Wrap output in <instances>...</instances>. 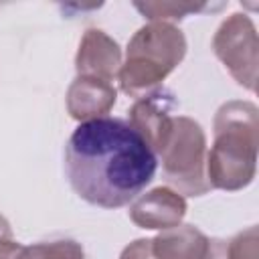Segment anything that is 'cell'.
<instances>
[{
  "mask_svg": "<svg viewBox=\"0 0 259 259\" xmlns=\"http://www.w3.org/2000/svg\"><path fill=\"white\" fill-rule=\"evenodd\" d=\"M121 63V49L107 32L101 28H87L83 32L75 57L77 77H93L111 83L117 79Z\"/></svg>",
  "mask_w": 259,
  "mask_h": 259,
  "instance_id": "cell-7",
  "label": "cell"
},
{
  "mask_svg": "<svg viewBox=\"0 0 259 259\" xmlns=\"http://www.w3.org/2000/svg\"><path fill=\"white\" fill-rule=\"evenodd\" d=\"M212 51L241 87L257 91L259 40L257 28L247 14L235 12L221 22L212 36Z\"/></svg>",
  "mask_w": 259,
  "mask_h": 259,
  "instance_id": "cell-5",
  "label": "cell"
},
{
  "mask_svg": "<svg viewBox=\"0 0 259 259\" xmlns=\"http://www.w3.org/2000/svg\"><path fill=\"white\" fill-rule=\"evenodd\" d=\"M227 259H259V235L255 225L237 233L227 243Z\"/></svg>",
  "mask_w": 259,
  "mask_h": 259,
  "instance_id": "cell-13",
  "label": "cell"
},
{
  "mask_svg": "<svg viewBox=\"0 0 259 259\" xmlns=\"http://www.w3.org/2000/svg\"><path fill=\"white\" fill-rule=\"evenodd\" d=\"M176 107H178V101L172 91L154 89L152 93L138 97L136 103L127 111L130 125L146 140V144L156 156L172 130Z\"/></svg>",
  "mask_w": 259,
  "mask_h": 259,
  "instance_id": "cell-6",
  "label": "cell"
},
{
  "mask_svg": "<svg viewBox=\"0 0 259 259\" xmlns=\"http://www.w3.org/2000/svg\"><path fill=\"white\" fill-rule=\"evenodd\" d=\"M186 38L170 22H148L130 38L125 61L117 73L119 87L130 97H142L160 89V83L182 63Z\"/></svg>",
  "mask_w": 259,
  "mask_h": 259,
  "instance_id": "cell-3",
  "label": "cell"
},
{
  "mask_svg": "<svg viewBox=\"0 0 259 259\" xmlns=\"http://www.w3.org/2000/svg\"><path fill=\"white\" fill-rule=\"evenodd\" d=\"M158 158L121 117H99L75 127L65 146L73 192L99 208H121L154 180Z\"/></svg>",
  "mask_w": 259,
  "mask_h": 259,
  "instance_id": "cell-1",
  "label": "cell"
},
{
  "mask_svg": "<svg viewBox=\"0 0 259 259\" xmlns=\"http://www.w3.org/2000/svg\"><path fill=\"white\" fill-rule=\"evenodd\" d=\"M186 214V198L170 186L152 188L130 204V219L140 229H172Z\"/></svg>",
  "mask_w": 259,
  "mask_h": 259,
  "instance_id": "cell-8",
  "label": "cell"
},
{
  "mask_svg": "<svg viewBox=\"0 0 259 259\" xmlns=\"http://www.w3.org/2000/svg\"><path fill=\"white\" fill-rule=\"evenodd\" d=\"M2 239H12V229H10V223L0 214V241Z\"/></svg>",
  "mask_w": 259,
  "mask_h": 259,
  "instance_id": "cell-17",
  "label": "cell"
},
{
  "mask_svg": "<svg viewBox=\"0 0 259 259\" xmlns=\"http://www.w3.org/2000/svg\"><path fill=\"white\" fill-rule=\"evenodd\" d=\"M259 111L251 101H227L214 115V142L206 150L210 190L235 192L249 186L257 172Z\"/></svg>",
  "mask_w": 259,
  "mask_h": 259,
  "instance_id": "cell-2",
  "label": "cell"
},
{
  "mask_svg": "<svg viewBox=\"0 0 259 259\" xmlns=\"http://www.w3.org/2000/svg\"><path fill=\"white\" fill-rule=\"evenodd\" d=\"M20 259H85V251L73 239H53L24 245Z\"/></svg>",
  "mask_w": 259,
  "mask_h": 259,
  "instance_id": "cell-12",
  "label": "cell"
},
{
  "mask_svg": "<svg viewBox=\"0 0 259 259\" xmlns=\"http://www.w3.org/2000/svg\"><path fill=\"white\" fill-rule=\"evenodd\" d=\"M119 259H156L152 253V239H136L121 251Z\"/></svg>",
  "mask_w": 259,
  "mask_h": 259,
  "instance_id": "cell-14",
  "label": "cell"
},
{
  "mask_svg": "<svg viewBox=\"0 0 259 259\" xmlns=\"http://www.w3.org/2000/svg\"><path fill=\"white\" fill-rule=\"evenodd\" d=\"M22 243L12 241V239H2L0 241V259H20L22 253Z\"/></svg>",
  "mask_w": 259,
  "mask_h": 259,
  "instance_id": "cell-15",
  "label": "cell"
},
{
  "mask_svg": "<svg viewBox=\"0 0 259 259\" xmlns=\"http://www.w3.org/2000/svg\"><path fill=\"white\" fill-rule=\"evenodd\" d=\"M204 259H227V241L212 239L210 241V251Z\"/></svg>",
  "mask_w": 259,
  "mask_h": 259,
  "instance_id": "cell-16",
  "label": "cell"
},
{
  "mask_svg": "<svg viewBox=\"0 0 259 259\" xmlns=\"http://www.w3.org/2000/svg\"><path fill=\"white\" fill-rule=\"evenodd\" d=\"M210 241L194 225H178L152 239V253L156 259H204Z\"/></svg>",
  "mask_w": 259,
  "mask_h": 259,
  "instance_id": "cell-10",
  "label": "cell"
},
{
  "mask_svg": "<svg viewBox=\"0 0 259 259\" xmlns=\"http://www.w3.org/2000/svg\"><path fill=\"white\" fill-rule=\"evenodd\" d=\"M156 158L162 160V178L178 194L202 196L210 190L206 180V136L192 117H174Z\"/></svg>",
  "mask_w": 259,
  "mask_h": 259,
  "instance_id": "cell-4",
  "label": "cell"
},
{
  "mask_svg": "<svg viewBox=\"0 0 259 259\" xmlns=\"http://www.w3.org/2000/svg\"><path fill=\"white\" fill-rule=\"evenodd\" d=\"M134 8L144 14L150 22H170L182 20L188 14L204 12L210 8V4H196V2H176V0H162V2H134Z\"/></svg>",
  "mask_w": 259,
  "mask_h": 259,
  "instance_id": "cell-11",
  "label": "cell"
},
{
  "mask_svg": "<svg viewBox=\"0 0 259 259\" xmlns=\"http://www.w3.org/2000/svg\"><path fill=\"white\" fill-rule=\"evenodd\" d=\"M117 91L113 83L93 79V77H75L67 89V111L77 121H91L107 117L115 105Z\"/></svg>",
  "mask_w": 259,
  "mask_h": 259,
  "instance_id": "cell-9",
  "label": "cell"
}]
</instances>
